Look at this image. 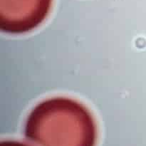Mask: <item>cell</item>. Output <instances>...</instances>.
Wrapping results in <instances>:
<instances>
[{
	"instance_id": "cell-2",
	"label": "cell",
	"mask_w": 146,
	"mask_h": 146,
	"mask_svg": "<svg viewBox=\"0 0 146 146\" xmlns=\"http://www.w3.org/2000/svg\"><path fill=\"white\" fill-rule=\"evenodd\" d=\"M53 0H0V29L11 34L29 32L48 17Z\"/></svg>"
},
{
	"instance_id": "cell-1",
	"label": "cell",
	"mask_w": 146,
	"mask_h": 146,
	"mask_svg": "<svg viewBox=\"0 0 146 146\" xmlns=\"http://www.w3.org/2000/svg\"><path fill=\"white\" fill-rule=\"evenodd\" d=\"M25 137L34 146H96L97 128L81 103L55 97L37 104L25 124Z\"/></svg>"
},
{
	"instance_id": "cell-3",
	"label": "cell",
	"mask_w": 146,
	"mask_h": 146,
	"mask_svg": "<svg viewBox=\"0 0 146 146\" xmlns=\"http://www.w3.org/2000/svg\"><path fill=\"white\" fill-rule=\"evenodd\" d=\"M0 146H31L24 143L16 141H4L0 143Z\"/></svg>"
}]
</instances>
